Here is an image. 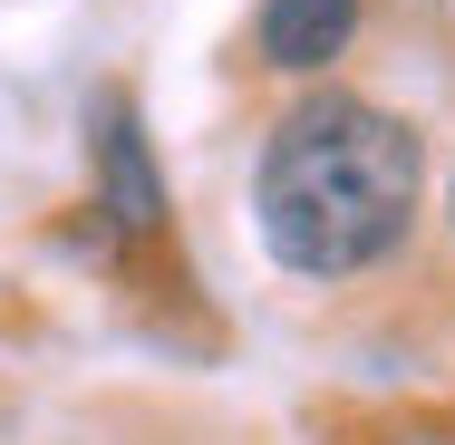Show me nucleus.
Wrapping results in <instances>:
<instances>
[{
	"label": "nucleus",
	"mask_w": 455,
	"mask_h": 445,
	"mask_svg": "<svg viewBox=\"0 0 455 445\" xmlns=\"http://www.w3.org/2000/svg\"><path fill=\"white\" fill-rule=\"evenodd\" d=\"M252 213L281 271L349 281L407 242L417 213V126L368 97H300L252 165Z\"/></svg>",
	"instance_id": "1"
},
{
	"label": "nucleus",
	"mask_w": 455,
	"mask_h": 445,
	"mask_svg": "<svg viewBox=\"0 0 455 445\" xmlns=\"http://www.w3.org/2000/svg\"><path fill=\"white\" fill-rule=\"evenodd\" d=\"M97 203H107L116 233H156V223H165V184H156V155H146L126 97L97 107Z\"/></svg>",
	"instance_id": "2"
},
{
	"label": "nucleus",
	"mask_w": 455,
	"mask_h": 445,
	"mask_svg": "<svg viewBox=\"0 0 455 445\" xmlns=\"http://www.w3.org/2000/svg\"><path fill=\"white\" fill-rule=\"evenodd\" d=\"M349 29H359V0H262V20H252L272 68H330L349 49Z\"/></svg>",
	"instance_id": "3"
}]
</instances>
